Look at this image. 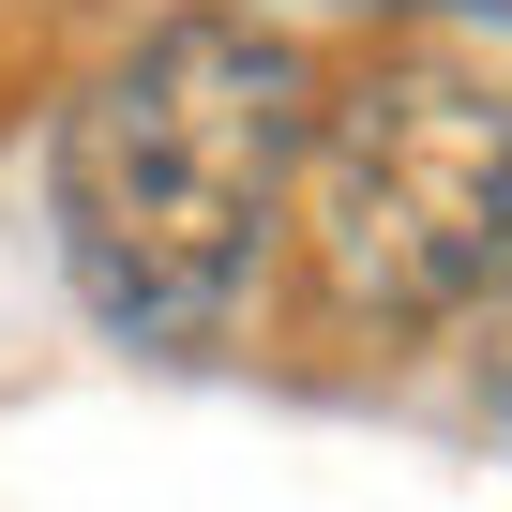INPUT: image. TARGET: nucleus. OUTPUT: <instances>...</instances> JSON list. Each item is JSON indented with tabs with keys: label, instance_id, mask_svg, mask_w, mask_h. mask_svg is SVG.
<instances>
[{
	"label": "nucleus",
	"instance_id": "nucleus-1",
	"mask_svg": "<svg viewBox=\"0 0 512 512\" xmlns=\"http://www.w3.org/2000/svg\"><path fill=\"white\" fill-rule=\"evenodd\" d=\"M302 121H317V61L272 16H226V0L151 16L61 106V166H46L91 317L136 347H211L302 196Z\"/></svg>",
	"mask_w": 512,
	"mask_h": 512
},
{
	"label": "nucleus",
	"instance_id": "nucleus-2",
	"mask_svg": "<svg viewBox=\"0 0 512 512\" xmlns=\"http://www.w3.org/2000/svg\"><path fill=\"white\" fill-rule=\"evenodd\" d=\"M302 256L347 332H437L512 272V76L467 46H377L302 121Z\"/></svg>",
	"mask_w": 512,
	"mask_h": 512
}]
</instances>
